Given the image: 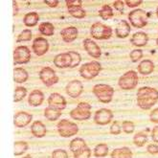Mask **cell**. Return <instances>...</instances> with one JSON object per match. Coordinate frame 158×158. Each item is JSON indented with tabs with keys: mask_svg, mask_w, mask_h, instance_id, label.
<instances>
[{
	"mask_svg": "<svg viewBox=\"0 0 158 158\" xmlns=\"http://www.w3.org/2000/svg\"><path fill=\"white\" fill-rule=\"evenodd\" d=\"M158 101V91L150 86L140 87L137 91V105L141 109H151Z\"/></svg>",
	"mask_w": 158,
	"mask_h": 158,
	"instance_id": "1",
	"label": "cell"
},
{
	"mask_svg": "<svg viewBox=\"0 0 158 158\" xmlns=\"http://www.w3.org/2000/svg\"><path fill=\"white\" fill-rule=\"evenodd\" d=\"M93 93L97 99L104 104H108L112 101L114 95V89L108 85H96L93 87Z\"/></svg>",
	"mask_w": 158,
	"mask_h": 158,
	"instance_id": "2",
	"label": "cell"
},
{
	"mask_svg": "<svg viewBox=\"0 0 158 158\" xmlns=\"http://www.w3.org/2000/svg\"><path fill=\"white\" fill-rule=\"evenodd\" d=\"M57 127L59 134L64 138H69L71 136L76 135L79 132V127L77 126V124L70 122L66 119L60 120L57 125Z\"/></svg>",
	"mask_w": 158,
	"mask_h": 158,
	"instance_id": "3",
	"label": "cell"
},
{
	"mask_svg": "<svg viewBox=\"0 0 158 158\" xmlns=\"http://www.w3.org/2000/svg\"><path fill=\"white\" fill-rule=\"evenodd\" d=\"M91 105L85 102H81L77 107L71 110L70 117L77 121H86L91 117Z\"/></svg>",
	"mask_w": 158,
	"mask_h": 158,
	"instance_id": "4",
	"label": "cell"
},
{
	"mask_svg": "<svg viewBox=\"0 0 158 158\" xmlns=\"http://www.w3.org/2000/svg\"><path fill=\"white\" fill-rule=\"evenodd\" d=\"M102 70V65L101 63L94 60L90 61L87 63H85L80 68V74L83 79L86 80H91L95 78L99 75V73Z\"/></svg>",
	"mask_w": 158,
	"mask_h": 158,
	"instance_id": "5",
	"label": "cell"
},
{
	"mask_svg": "<svg viewBox=\"0 0 158 158\" xmlns=\"http://www.w3.org/2000/svg\"><path fill=\"white\" fill-rule=\"evenodd\" d=\"M90 33L95 40H108L112 35V29L101 22H96L91 26Z\"/></svg>",
	"mask_w": 158,
	"mask_h": 158,
	"instance_id": "6",
	"label": "cell"
},
{
	"mask_svg": "<svg viewBox=\"0 0 158 158\" xmlns=\"http://www.w3.org/2000/svg\"><path fill=\"white\" fill-rule=\"evenodd\" d=\"M138 81H139V78H138L137 73L133 70H131L125 73L124 75L119 79L118 85L120 88H122L124 90H131L136 87V85H138Z\"/></svg>",
	"mask_w": 158,
	"mask_h": 158,
	"instance_id": "7",
	"label": "cell"
},
{
	"mask_svg": "<svg viewBox=\"0 0 158 158\" xmlns=\"http://www.w3.org/2000/svg\"><path fill=\"white\" fill-rule=\"evenodd\" d=\"M128 19L135 28H144L148 24V14L141 9L133 10L128 14Z\"/></svg>",
	"mask_w": 158,
	"mask_h": 158,
	"instance_id": "8",
	"label": "cell"
},
{
	"mask_svg": "<svg viewBox=\"0 0 158 158\" xmlns=\"http://www.w3.org/2000/svg\"><path fill=\"white\" fill-rule=\"evenodd\" d=\"M31 60V51L27 46H18L14 51V64H25Z\"/></svg>",
	"mask_w": 158,
	"mask_h": 158,
	"instance_id": "9",
	"label": "cell"
},
{
	"mask_svg": "<svg viewBox=\"0 0 158 158\" xmlns=\"http://www.w3.org/2000/svg\"><path fill=\"white\" fill-rule=\"evenodd\" d=\"M40 79L46 86H52L59 81V77L57 76L55 70L49 66L43 67L40 70Z\"/></svg>",
	"mask_w": 158,
	"mask_h": 158,
	"instance_id": "10",
	"label": "cell"
},
{
	"mask_svg": "<svg viewBox=\"0 0 158 158\" xmlns=\"http://www.w3.org/2000/svg\"><path fill=\"white\" fill-rule=\"evenodd\" d=\"M112 118H113V113L110 109L101 108L95 112L94 122L100 126H106L111 122Z\"/></svg>",
	"mask_w": 158,
	"mask_h": 158,
	"instance_id": "11",
	"label": "cell"
},
{
	"mask_svg": "<svg viewBox=\"0 0 158 158\" xmlns=\"http://www.w3.org/2000/svg\"><path fill=\"white\" fill-rule=\"evenodd\" d=\"M48 105L50 107L57 109L59 111L63 110L64 108L66 107V100L64 99L63 96H61L59 93H52V94L49 96L48 98Z\"/></svg>",
	"mask_w": 158,
	"mask_h": 158,
	"instance_id": "12",
	"label": "cell"
},
{
	"mask_svg": "<svg viewBox=\"0 0 158 158\" xmlns=\"http://www.w3.org/2000/svg\"><path fill=\"white\" fill-rule=\"evenodd\" d=\"M65 90L67 95H69L71 98H78L81 96V94L83 91V85L81 81L78 80H74L66 85Z\"/></svg>",
	"mask_w": 158,
	"mask_h": 158,
	"instance_id": "13",
	"label": "cell"
},
{
	"mask_svg": "<svg viewBox=\"0 0 158 158\" xmlns=\"http://www.w3.org/2000/svg\"><path fill=\"white\" fill-rule=\"evenodd\" d=\"M32 120H33L32 114L27 113L25 111H20V112H17L14 116V124L16 127H25L31 123Z\"/></svg>",
	"mask_w": 158,
	"mask_h": 158,
	"instance_id": "14",
	"label": "cell"
},
{
	"mask_svg": "<svg viewBox=\"0 0 158 158\" xmlns=\"http://www.w3.org/2000/svg\"><path fill=\"white\" fill-rule=\"evenodd\" d=\"M33 51L35 55L38 56H43L47 53L49 49V43L44 38H36L33 42Z\"/></svg>",
	"mask_w": 158,
	"mask_h": 158,
	"instance_id": "15",
	"label": "cell"
},
{
	"mask_svg": "<svg viewBox=\"0 0 158 158\" xmlns=\"http://www.w3.org/2000/svg\"><path fill=\"white\" fill-rule=\"evenodd\" d=\"M72 62H73L72 57H71V55L69 54V52L59 54L58 56H56V58L54 59L55 65L57 67H59V68L71 67Z\"/></svg>",
	"mask_w": 158,
	"mask_h": 158,
	"instance_id": "16",
	"label": "cell"
},
{
	"mask_svg": "<svg viewBox=\"0 0 158 158\" xmlns=\"http://www.w3.org/2000/svg\"><path fill=\"white\" fill-rule=\"evenodd\" d=\"M83 46H85V49L86 50V52L88 53L89 56L91 57L98 59L101 57L102 55V51L101 48L98 46V44L96 42H94L90 39H86L83 40Z\"/></svg>",
	"mask_w": 158,
	"mask_h": 158,
	"instance_id": "17",
	"label": "cell"
},
{
	"mask_svg": "<svg viewBox=\"0 0 158 158\" xmlns=\"http://www.w3.org/2000/svg\"><path fill=\"white\" fill-rule=\"evenodd\" d=\"M60 35L62 38V40L64 42H72L74 41L78 36V30L76 27H67L64 28L60 32Z\"/></svg>",
	"mask_w": 158,
	"mask_h": 158,
	"instance_id": "18",
	"label": "cell"
},
{
	"mask_svg": "<svg viewBox=\"0 0 158 158\" xmlns=\"http://www.w3.org/2000/svg\"><path fill=\"white\" fill-rule=\"evenodd\" d=\"M131 30V25L128 24V22L127 20H121L116 26L115 32H116V35L118 36V38L125 39L129 35Z\"/></svg>",
	"mask_w": 158,
	"mask_h": 158,
	"instance_id": "19",
	"label": "cell"
},
{
	"mask_svg": "<svg viewBox=\"0 0 158 158\" xmlns=\"http://www.w3.org/2000/svg\"><path fill=\"white\" fill-rule=\"evenodd\" d=\"M44 101V94L40 90H34L30 93L28 98V103L32 106H41Z\"/></svg>",
	"mask_w": 158,
	"mask_h": 158,
	"instance_id": "20",
	"label": "cell"
},
{
	"mask_svg": "<svg viewBox=\"0 0 158 158\" xmlns=\"http://www.w3.org/2000/svg\"><path fill=\"white\" fill-rule=\"evenodd\" d=\"M31 131L35 137L42 138L46 135L47 129H46V127L42 122H40V121H35L31 126Z\"/></svg>",
	"mask_w": 158,
	"mask_h": 158,
	"instance_id": "21",
	"label": "cell"
},
{
	"mask_svg": "<svg viewBox=\"0 0 158 158\" xmlns=\"http://www.w3.org/2000/svg\"><path fill=\"white\" fill-rule=\"evenodd\" d=\"M148 41V36L144 32L135 33L131 40V42L134 46H136V47H143V46H146Z\"/></svg>",
	"mask_w": 158,
	"mask_h": 158,
	"instance_id": "22",
	"label": "cell"
},
{
	"mask_svg": "<svg viewBox=\"0 0 158 158\" xmlns=\"http://www.w3.org/2000/svg\"><path fill=\"white\" fill-rule=\"evenodd\" d=\"M154 70V63L150 60H142L138 65V72L142 75H150Z\"/></svg>",
	"mask_w": 158,
	"mask_h": 158,
	"instance_id": "23",
	"label": "cell"
},
{
	"mask_svg": "<svg viewBox=\"0 0 158 158\" xmlns=\"http://www.w3.org/2000/svg\"><path fill=\"white\" fill-rule=\"evenodd\" d=\"M133 153L127 147L118 148L111 152V158H132Z\"/></svg>",
	"mask_w": 158,
	"mask_h": 158,
	"instance_id": "24",
	"label": "cell"
},
{
	"mask_svg": "<svg viewBox=\"0 0 158 158\" xmlns=\"http://www.w3.org/2000/svg\"><path fill=\"white\" fill-rule=\"evenodd\" d=\"M28 78H29V75H28V72L22 68V67H16L14 69V81L17 83H22L25 82Z\"/></svg>",
	"mask_w": 158,
	"mask_h": 158,
	"instance_id": "25",
	"label": "cell"
},
{
	"mask_svg": "<svg viewBox=\"0 0 158 158\" xmlns=\"http://www.w3.org/2000/svg\"><path fill=\"white\" fill-rule=\"evenodd\" d=\"M39 20H40L39 14L33 12V13H28L27 15H25L23 22L27 27H34L35 25L38 24Z\"/></svg>",
	"mask_w": 158,
	"mask_h": 158,
	"instance_id": "26",
	"label": "cell"
},
{
	"mask_svg": "<svg viewBox=\"0 0 158 158\" xmlns=\"http://www.w3.org/2000/svg\"><path fill=\"white\" fill-rule=\"evenodd\" d=\"M148 129L147 131H140V132H137L134 137H133V143L136 147H139L141 148L143 147L147 141H148Z\"/></svg>",
	"mask_w": 158,
	"mask_h": 158,
	"instance_id": "27",
	"label": "cell"
},
{
	"mask_svg": "<svg viewBox=\"0 0 158 158\" xmlns=\"http://www.w3.org/2000/svg\"><path fill=\"white\" fill-rule=\"evenodd\" d=\"M86 143L85 141L83 140L82 138H75V139H73V140L70 142V145H69V148H70V151L73 152V153H75L77 152L78 151H80L81 148H85L86 147Z\"/></svg>",
	"mask_w": 158,
	"mask_h": 158,
	"instance_id": "28",
	"label": "cell"
},
{
	"mask_svg": "<svg viewBox=\"0 0 158 158\" xmlns=\"http://www.w3.org/2000/svg\"><path fill=\"white\" fill-rule=\"evenodd\" d=\"M44 116L46 117V119L54 122V121L58 120L61 116V111H59L57 109H54V108L48 106L44 110Z\"/></svg>",
	"mask_w": 158,
	"mask_h": 158,
	"instance_id": "29",
	"label": "cell"
},
{
	"mask_svg": "<svg viewBox=\"0 0 158 158\" xmlns=\"http://www.w3.org/2000/svg\"><path fill=\"white\" fill-rule=\"evenodd\" d=\"M39 29H40V32L44 35L51 36L55 33L54 25L52 23H50V22H42V23H40Z\"/></svg>",
	"mask_w": 158,
	"mask_h": 158,
	"instance_id": "30",
	"label": "cell"
},
{
	"mask_svg": "<svg viewBox=\"0 0 158 158\" xmlns=\"http://www.w3.org/2000/svg\"><path fill=\"white\" fill-rule=\"evenodd\" d=\"M15 152L14 154L15 156H20L22 155L24 152H27L28 148H29V146H28V144L24 141H17L15 143Z\"/></svg>",
	"mask_w": 158,
	"mask_h": 158,
	"instance_id": "31",
	"label": "cell"
},
{
	"mask_svg": "<svg viewBox=\"0 0 158 158\" xmlns=\"http://www.w3.org/2000/svg\"><path fill=\"white\" fill-rule=\"evenodd\" d=\"M108 154V147L106 144H98L94 148V156L96 157H105Z\"/></svg>",
	"mask_w": 158,
	"mask_h": 158,
	"instance_id": "32",
	"label": "cell"
},
{
	"mask_svg": "<svg viewBox=\"0 0 158 158\" xmlns=\"http://www.w3.org/2000/svg\"><path fill=\"white\" fill-rule=\"evenodd\" d=\"M99 15L104 20H108L113 16L114 14H113L112 9H111V7L109 5H104L101 8V10L99 11Z\"/></svg>",
	"mask_w": 158,
	"mask_h": 158,
	"instance_id": "33",
	"label": "cell"
},
{
	"mask_svg": "<svg viewBox=\"0 0 158 158\" xmlns=\"http://www.w3.org/2000/svg\"><path fill=\"white\" fill-rule=\"evenodd\" d=\"M69 14L76 18H83L86 15L85 11L81 7H68Z\"/></svg>",
	"mask_w": 158,
	"mask_h": 158,
	"instance_id": "34",
	"label": "cell"
},
{
	"mask_svg": "<svg viewBox=\"0 0 158 158\" xmlns=\"http://www.w3.org/2000/svg\"><path fill=\"white\" fill-rule=\"evenodd\" d=\"M27 94V89L23 86H18L15 89V94H14V102L15 103H18L24 99V97Z\"/></svg>",
	"mask_w": 158,
	"mask_h": 158,
	"instance_id": "35",
	"label": "cell"
},
{
	"mask_svg": "<svg viewBox=\"0 0 158 158\" xmlns=\"http://www.w3.org/2000/svg\"><path fill=\"white\" fill-rule=\"evenodd\" d=\"M74 158H90L91 156V150L86 146L85 148H81L80 151H78L77 152L73 153Z\"/></svg>",
	"mask_w": 158,
	"mask_h": 158,
	"instance_id": "36",
	"label": "cell"
},
{
	"mask_svg": "<svg viewBox=\"0 0 158 158\" xmlns=\"http://www.w3.org/2000/svg\"><path fill=\"white\" fill-rule=\"evenodd\" d=\"M32 32L31 30L29 29H26V30H23L19 35L17 36V40H16V42H21V41H29L32 40Z\"/></svg>",
	"mask_w": 158,
	"mask_h": 158,
	"instance_id": "37",
	"label": "cell"
},
{
	"mask_svg": "<svg viewBox=\"0 0 158 158\" xmlns=\"http://www.w3.org/2000/svg\"><path fill=\"white\" fill-rule=\"evenodd\" d=\"M122 129L124 132L131 134V133H133L135 129V126L131 121H124V122H122Z\"/></svg>",
	"mask_w": 158,
	"mask_h": 158,
	"instance_id": "38",
	"label": "cell"
},
{
	"mask_svg": "<svg viewBox=\"0 0 158 158\" xmlns=\"http://www.w3.org/2000/svg\"><path fill=\"white\" fill-rule=\"evenodd\" d=\"M129 57H131V60H132V62H137L138 60H140L142 59V57H143V51L140 50V49H135V50L131 52Z\"/></svg>",
	"mask_w": 158,
	"mask_h": 158,
	"instance_id": "39",
	"label": "cell"
},
{
	"mask_svg": "<svg viewBox=\"0 0 158 158\" xmlns=\"http://www.w3.org/2000/svg\"><path fill=\"white\" fill-rule=\"evenodd\" d=\"M69 54L71 55V57H72V65H71V68H74V67H76L78 66L81 60V55L77 52H74V51H70Z\"/></svg>",
	"mask_w": 158,
	"mask_h": 158,
	"instance_id": "40",
	"label": "cell"
},
{
	"mask_svg": "<svg viewBox=\"0 0 158 158\" xmlns=\"http://www.w3.org/2000/svg\"><path fill=\"white\" fill-rule=\"evenodd\" d=\"M121 131H122V125H120L118 121H116L110 127V133L113 135H119Z\"/></svg>",
	"mask_w": 158,
	"mask_h": 158,
	"instance_id": "41",
	"label": "cell"
},
{
	"mask_svg": "<svg viewBox=\"0 0 158 158\" xmlns=\"http://www.w3.org/2000/svg\"><path fill=\"white\" fill-rule=\"evenodd\" d=\"M52 158H68V153L64 150H56L52 152Z\"/></svg>",
	"mask_w": 158,
	"mask_h": 158,
	"instance_id": "42",
	"label": "cell"
},
{
	"mask_svg": "<svg viewBox=\"0 0 158 158\" xmlns=\"http://www.w3.org/2000/svg\"><path fill=\"white\" fill-rule=\"evenodd\" d=\"M150 120H151V122H152L154 124H158V107L154 108L151 112Z\"/></svg>",
	"mask_w": 158,
	"mask_h": 158,
	"instance_id": "43",
	"label": "cell"
},
{
	"mask_svg": "<svg viewBox=\"0 0 158 158\" xmlns=\"http://www.w3.org/2000/svg\"><path fill=\"white\" fill-rule=\"evenodd\" d=\"M147 151L151 154H157L158 153V146L156 144H150L147 147Z\"/></svg>",
	"mask_w": 158,
	"mask_h": 158,
	"instance_id": "44",
	"label": "cell"
},
{
	"mask_svg": "<svg viewBox=\"0 0 158 158\" xmlns=\"http://www.w3.org/2000/svg\"><path fill=\"white\" fill-rule=\"evenodd\" d=\"M142 2H143L142 0H126L125 1V3L131 8H135L139 5H141Z\"/></svg>",
	"mask_w": 158,
	"mask_h": 158,
	"instance_id": "45",
	"label": "cell"
},
{
	"mask_svg": "<svg viewBox=\"0 0 158 158\" xmlns=\"http://www.w3.org/2000/svg\"><path fill=\"white\" fill-rule=\"evenodd\" d=\"M82 1L81 0H67L66 5L68 7H81Z\"/></svg>",
	"mask_w": 158,
	"mask_h": 158,
	"instance_id": "46",
	"label": "cell"
},
{
	"mask_svg": "<svg viewBox=\"0 0 158 158\" xmlns=\"http://www.w3.org/2000/svg\"><path fill=\"white\" fill-rule=\"evenodd\" d=\"M113 6L114 8L116 9L117 11L121 12L122 13L124 11V6H125V2L124 1H121V0H117V1H115L113 3Z\"/></svg>",
	"mask_w": 158,
	"mask_h": 158,
	"instance_id": "47",
	"label": "cell"
},
{
	"mask_svg": "<svg viewBox=\"0 0 158 158\" xmlns=\"http://www.w3.org/2000/svg\"><path fill=\"white\" fill-rule=\"evenodd\" d=\"M152 138L153 142L158 143V126L154 127L152 131Z\"/></svg>",
	"mask_w": 158,
	"mask_h": 158,
	"instance_id": "48",
	"label": "cell"
},
{
	"mask_svg": "<svg viewBox=\"0 0 158 158\" xmlns=\"http://www.w3.org/2000/svg\"><path fill=\"white\" fill-rule=\"evenodd\" d=\"M44 3L46 5H48L50 8H56L59 4V1L58 0H45Z\"/></svg>",
	"mask_w": 158,
	"mask_h": 158,
	"instance_id": "49",
	"label": "cell"
},
{
	"mask_svg": "<svg viewBox=\"0 0 158 158\" xmlns=\"http://www.w3.org/2000/svg\"><path fill=\"white\" fill-rule=\"evenodd\" d=\"M14 4V15H16L18 14V6H17V2L13 1Z\"/></svg>",
	"mask_w": 158,
	"mask_h": 158,
	"instance_id": "50",
	"label": "cell"
},
{
	"mask_svg": "<svg viewBox=\"0 0 158 158\" xmlns=\"http://www.w3.org/2000/svg\"><path fill=\"white\" fill-rule=\"evenodd\" d=\"M23 158H32V156H31V155H26V156H24Z\"/></svg>",
	"mask_w": 158,
	"mask_h": 158,
	"instance_id": "51",
	"label": "cell"
},
{
	"mask_svg": "<svg viewBox=\"0 0 158 158\" xmlns=\"http://www.w3.org/2000/svg\"><path fill=\"white\" fill-rule=\"evenodd\" d=\"M156 15H157V17H158V7H157V9H156Z\"/></svg>",
	"mask_w": 158,
	"mask_h": 158,
	"instance_id": "52",
	"label": "cell"
},
{
	"mask_svg": "<svg viewBox=\"0 0 158 158\" xmlns=\"http://www.w3.org/2000/svg\"><path fill=\"white\" fill-rule=\"evenodd\" d=\"M156 43H157V45H158V36H157V39H156Z\"/></svg>",
	"mask_w": 158,
	"mask_h": 158,
	"instance_id": "53",
	"label": "cell"
}]
</instances>
